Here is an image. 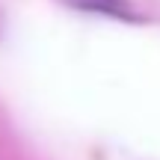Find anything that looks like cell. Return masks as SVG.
Listing matches in <instances>:
<instances>
[{"mask_svg":"<svg viewBox=\"0 0 160 160\" xmlns=\"http://www.w3.org/2000/svg\"><path fill=\"white\" fill-rule=\"evenodd\" d=\"M77 6L83 9H92V12H104V15H128V3L125 0H74Z\"/></svg>","mask_w":160,"mask_h":160,"instance_id":"1","label":"cell"}]
</instances>
